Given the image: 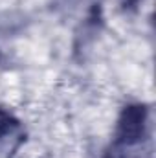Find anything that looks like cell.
Instances as JSON below:
<instances>
[{"mask_svg": "<svg viewBox=\"0 0 156 158\" xmlns=\"http://www.w3.org/2000/svg\"><path fill=\"white\" fill-rule=\"evenodd\" d=\"M121 4H123V7H127V9H134L142 0H119Z\"/></svg>", "mask_w": 156, "mask_h": 158, "instance_id": "obj_3", "label": "cell"}, {"mask_svg": "<svg viewBox=\"0 0 156 158\" xmlns=\"http://www.w3.org/2000/svg\"><path fill=\"white\" fill-rule=\"evenodd\" d=\"M24 140V132L20 129V123L13 118L7 110L0 107V149L2 145H9V140Z\"/></svg>", "mask_w": 156, "mask_h": 158, "instance_id": "obj_2", "label": "cell"}, {"mask_svg": "<svg viewBox=\"0 0 156 158\" xmlns=\"http://www.w3.org/2000/svg\"><path fill=\"white\" fill-rule=\"evenodd\" d=\"M147 134V107L145 105H129L123 109L117 121L114 147L125 149L142 143Z\"/></svg>", "mask_w": 156, "mask_h": 158, "instance_id": "obj_1", "label": "cell"}]
</instances>
